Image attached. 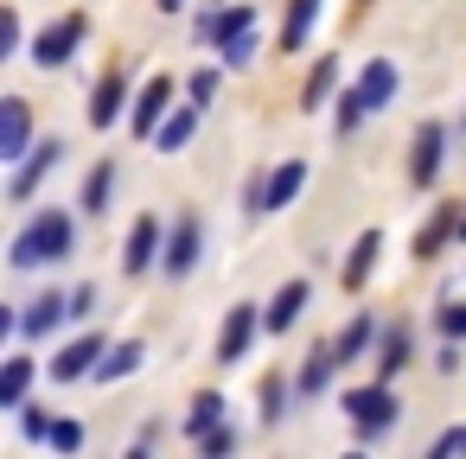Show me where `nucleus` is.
<instances>
[{
    "mask_svg": "<svg viewBox=\"0 0 466 459\" xmlns=\"http://www.w3.org/2000/svg\"><path fill=\"white\" fill-rule=\"evenodd\" d=\"M65 255H71V217H65V211H39V217L14 236V249H7L14 268H46V262H65Z\"/></svg>",
    "mask_w": 466,
    "mask_h": 459,
    "instance_id": "f257e3e1",
    "label": "nucleus"
},
{
    "mask_svg": "<svg viewBox=\"0 0 466 459\" xmlns=\"http://www.w3.org/2000/svg\"><path fill=\"white\" fill-rule=\"evenodd\" d=\"M345 414H351V427H358V434H383V427L396 421V395H390L383 383L351 389V395H345Z\"/></svg>",
    "mask_w": 466,
    "mask_h": 459,
    "instance_id": "f03ea898",
    "label": "nucleus"
},
{
    "mask_svg": "<svg viewBox=\"0 0 466 459\" xmlns=\"http://www.w3.org/2000/svg\"><path fill=\"white\" fill-rule=\"evenodd\" d=\"M300 185H307V160H288V166H275V173H268V185H249V205L281 211V205H294V198H300Z\"/></svg>",
    "mask_w": 466,
    "mask_h": 459,
    "instance_id": "7ed1b4c3",
    "label": "nucleus"
},
{
    "mask_svg": "<svg viewBox=\"0 0 466 459\" xmlns=\"http://www.w3.org/2000/svg\"><path fill=\"white\" fill-rule=\"evenodd\" d=\"M84 33H90V26H84V14H71V20H58L52 33H39V45H33V58H39V65L52 71V65H65V58H71V52L84 45Z\"/></svg>",
    "mask_w": 466,
    "mask_h": 459,
    "instance_id": "20e7f679",
    "label": "nucleus"
},
{
    "mask_svg": "<svg viewBox=\"0 0 466 459\" xmlns=\"http://www.w3.org/2000/svg\"><path fill=\"white\" fill-rule=\"evenodd\" d=\"M58 160H65V147H58V141H46V147H33V160H26V166L14 173V185H7V198H14V205H26V198L39 192V179H46V173H52Z\"/></svg>",
    "mask_w": 466,
    "mask_h": 459,
    "instance_id": "39448f33",
    "label": "nucleus"
},
{
    "mask_svg": "<svg viewBox=\"0 0 466 459\" xmlns=\"http://www.w3.org/2000/svg\"><path fill=\"white\" fill-rule=\"evenodd\" d=\"M249 338H256V306H230V319H224V338H218V364H243Z\"/></svg>",
    "mask_w": 466,
    "mask_h": 459,
    "instance_id": "423d86ee",
    "label": "nucleus"
},
{
    "mask_svg": "<svg viewBox=\"0 0 466 459\" xmlns=\"http://www.w3.org/2000/svg\"><path fill=\"white\" fill-rule=\"evenodd\" d=\"M390 96H396V65H390V58H370V65H364V77H358V103H364V115H370V109H383Z\"/></svg>",
    "mask_w": 466,
    "mask_h": 459,
    "instance_id": "0eeeda50",
    "label": "nucleus"
},
{
    "mask_svg": "<svg viewBox=\"0 0 466 459\" xmlns=\"http://www.w3.org/2000/svg\"><path fill=\"white\" fill-rule=\"evenodd\" d=\"M160 262H167V274H192V262H198V217H179V224H173Z\"/></svg>",
    "mask_w": 466,
    "mask_h": 459,
    "instance_id": "6e6552de",
    "label": "nucleus"
},
{
    "mask_svg": "<svg viewBox=\"0 0 466 459\" xmlns=\"http://www.w3.org/2000/svg\"><path fill=\"white\" fill-rule=\"evenodd\" d=\"M160 249H167V243H160V224L141 217V224L128 230V255H122V268H128V274H147V262H154Z\"/></svg>",
    "mask_w": 466,
    "mask_h": 459,
    "instance_id": "1a4fd4ad",
    "label": "nucleus"
},
{
    "mask_svg": "<svg viewBox=\"0 0 466 459\" xmlns=\"http://www.w3.org/2000/svg\"><path fill=\"white\" fill-rule=\"evenodd\" d=\"M26 103L14 96V103H0V160H20L26 154Z\"/></svg>",
    "mask_w": 466,
    "mask_h": 459,
    "instance_id": "9d476101",
    "label": "nucleus"
},
{
    "mask_svg": "<svg viewBox=\"0 0 466 459\" xmlns=\"http://www.w3.org/2000/svg\"><path fill=\"white\" fill-rule=\"evenodd\" d=\"M256 26V7H230V14H211V20H198V39L205 45H230L237 33H249Z\"/></svg>",
    "mask_w": 466,
    "mask_h": 459,
    "instance_id": "9b49d317",
    "label": "nucleus"
},
{
    "mask_svg": "<svg viewBox=\"0 0 466 459\" xmlns=\"http://www.w3.org/2000/svg\"><path fill=\"white\" fill-rule=\"evenodd\" d=\"M441 147H447V135L428 122V128L415 135V166H409V179H415V185H434V173H441Z\"/></svg>",
    "mask_w": 466,
    "mask_h": 459,
    "instance_id": "f8f14e48",
    "label": "nucleus"
},
{
    "mask_svg": "<svg viewBox=\"0 0 466 459\" xmlns=\"http://www.w3.org/2000/svg\"><path fill=\"white\" fill-rule=\"evenodd\" d=\"M96 357H103V332H90V338H77L65 357H52V376L58 383H71V376H84V370H96Z\"/></svg>",
    "mask_w": 466,
    "mask_h": 459,
    "instance_id": "ddd939ff",
    "label": "nucleus"
},
{
    "mask_svg": "<svg viewBox=\"0 0 466 459\" xmlns=\"http://www.w3.org/2000/svg\"><path fill=\"white\" fill-rule=\"evenodd\" d=\"M167 96H173V77H147V90L135 103V135H154V122L167 115Z\"/></svg>",
    "mask_w": 466,
    "mask_h": 459,
    "instance_id": "4468645a",
    "label": "nucleus"
},
{
    "mask_svg": "<svg viewBox=\"0 0 466 459\" xmlns=\"http://www.w3.org/2000/svg\"><path fill=\"white\" fill-rule=\"evenodd\" d=\"M65 313H71V300L46 294V300H33V313H20V325H14V332H26V338H46V332H52Z\"/></svg>",
    "mask_w": 466,
    "mask_h": 459,
    "instance_id": "2eb2a0df",
    "label": "nucleus"
},
{
    "mask_svg": "<svg viewBox=\"0 0 466 459\" xmlns=\"http://www.w3.org/2000/svg\"><path fill=\"white\" fill-rule=\"evenodd\" d=\"M300 306H307V281H288V287L268 300V332H288V325L300 319Z\"/></svg>",
    "mask_w": 466,
    "mask_h": 459,
    "instance_id": "dca6fc26",
    "label": "nucleus"
},
{
    "mask_svg": "<svg viewBox=\"0 0 466 459\" xmlns=\"http://www.w3.org/2000/svg\"><path fill=\"white\" fill-rule=\"evenodd\" d=\"M409 357H415V338H409V325H390V332H383V357H377V370H383V376H396Z\"/></svg>",
    "mask_w": 466,
    "mask_h": 459,
    "instance_id": "f3484780",
    "label": "nucleus"
},
{
    "mask_svg": "<svg viewBox=\"0 0 466 459\" xmlns=\"http://www.w3.org/2000/svg\"><path fill=\"white\" fill-rule=\"evenodd\" d=\"M26 383H33V364L26 357H7V370H0V408H20L26 402Z\"/></svg>",
    "mask_w": 466,
    "mask_h": 459,
    "instance_id": "a211bd4d",
    "label": "nucleus"
},
{
    "mask_svg": "<svg viewBox=\"0 0 466 459\" xmlns=\"http://www.w3.org/2000/svg\"><path fill=\"white\" fill-rule=\"evenodd\" d=\"M313 20H319V0H294L288 33H281V52H300V45H307V33H313Z\"/></svg>",
    "mask_w": 466,
    "mask_h": 459,
    "instance_id": "6ab92c4d",
    "label": "nucleus"
},
{
    "mask_svg": "<svg viewBox=\"0 0 466 459\" xmlns=\"http://www.w3.org/2000/svg\"><path fill=\"white\" fill-rule=\"evenodd\" d=\"M116 115H122V77H103V84H96V96H90V122H96V128H109Z\"/></svg>",
    "mask_w": 466,
    "mask_h": 459,
    "instance_id": "aec40b11",
    "label": "nucleus"
},
{
    "mask_svg": "<svg viewBox=\"0 0 466 459\" xmlns=\"http://www.w3.org/2000/svg\"><path fill=\"white\" fill-rule=\"evenodd\" d=\"M377 249H383V236H377V230H364V236H358V249H351V262H345V287L370 281V262H377Z\"/></svg>",
    "mask_w": 466,
    "mask_h": 459,
    "instance_id": "412c9836",
    "label": "nucleus"
},
{
    "mask_svg": "<svg viewBox=\"0 0 466 459\" xmlns=\"http://www.w3.org/2000/svg\"><path fill=\"white\" fill-rule=\"evenodd\" d=\"M109 185H116V166L103 160V166L84 179V211H90V217H103V211H109Z\"/></svg>",
    "mask_w": 466,
    "mask_h": 459,
    "instance_id": "4be33fe9",
    "label": "nucleus"
},
{
    "mask_svg": "<svg viewBox=\"0 0 466 459\" xmlns=\"http://www.w3.org/2000/svg\"><path fill=\"white\" fill-rule=\"evenodd\" d=\"M332 364H339V351L326 344V351H313V364H300V395H319L326 389V376H332Z\"/></svg>",
    "mask_w": 466,
    "mask_h": 459,
    "instance_id": "5701e85b",
    "label": "nucleus"
},
{
    "mask_svg": "<svg viewBox=\"0 0 466 459\" xmlns=\"http://www.w3.org/2000/svg\"><path fill=\"white\" fill-rule=\"evenodd\" d=\"M192 128H198V109H186V115H167V122H160V147H167V154H179V147L192 141Z\"/></svg>",
    "mask_w": 466,
    "mask_h": 459,
    "instance_id": "b1692460",
    "label": "nucleus"
},
{
    "mask_svg": "<svg viewBox=\"0 0 466 459\" xmlns=\"http://www.w3.org/2000/svg\"><path fill=\"white\" fill-rule=\"evenodd\" d=\"M370 332H377V325H370V319L358 313V319H351V325L339 332V344H332V351H339V364H351V357H358V351L370 344Z\"/></svg>",
    "mask_w": 466,
    "mask_h": 459,
    "instance_id": "393cba45",
    "label": "nucleus"
},
{
    "mask_svg": "<svg viewBox=\"0 0 466 459\" xmlns=\"http://www.w3.org/2000/svg\"><path fill=\"white\" fill-rule=\"evenodd\" d=\"M218 414H224V395H198V402H192V414H186V434H198V440H205V434L218 427Z\"/></svg>",
    "mask_w": 466,
    "mask_h": 459,
    "instance_id": "a878e982",
    "label": "nucleus"
},
{
    "mask_svg": "<svg viewBox=\"0 0 466 459\" xmlns=\"http://www.w3.org/2000/svg\"><path fill=\"white\" fill-rule=\"evenodd\" d=\"M332 77H339V65H332V58H319V71L307 77V90H300V103H307V109H319V103H326V90H332Z\"/></svg>",
    "mask_w": 466,
    "mask_h": 459,
    "instance_id": "bb28decb",
    "label": "nucleus"
},
{
    "mask_svg": "<svg viewBox=\"0 0 466 459\" xmlns=\"http://www.w3.org/2000/svg\"><path fill=\"white\" fill-rule=\"evenodd\" d=\"M141 357H147L141 344H122V351H109V364H96V370H103V383H116V376H128V370H141Z\"/></svg>",
    "mask_w": 466,
    "mask_h": 459,
    "instance_id": "cd10ccee",
    "label": "nucleus"
},
{
    "mask_svg": "<svg viewBox=\"0 0 466 459\" xmlns=\"http://www.w3.org/2000/svg\"><path fill=\"white\" fill-rule=\"evenodd\" d=\"M249 58H256V39H249V33H237V39L224 45V65H230V71H243Z\"/></svg>",
    "mask_w": 466,
    "mask_h": 459,
    "instance_id": "c85d7f7f",
    "label": "nucleus"
},
{
    "mask_svg": "<svg viewBox=\"0 0 466 459\" xmlns=\"http://www.w3.org/2000/svg\"><path fill=\"white\" fill-rule=\"evenodd\" d=\"M52 446H58V453H77V446H84V427H77V421H52Z\"/></svg>",
    "mask_w": 466,
    "mask_h": 459,
    "instance_id": "c756f323",
    "label": "nucleus"
},
{
    "mask_svg": "<svg viewBox=\"0 0 466 459\" xmlns=\"http://www.w3.org/2000/svg\"><path fill=\"white\" fill-rule=\"evenodd\" d=\"M281 402H288V389H281V383H268V389H262V414H268V421H281V414H288Z\"/></svg>",
    "mask_w": 466,
    "mask_h": 459,
    "instance_id": "7c9ffc66",
    "label": "nucleus"
},
{
    "mask_svg": "<svg viewBox=\"0 0 466 459\" xmlns=\"http://www.w3.org/2000/svg\"><path fill=\"white\" fill-rule=\"evenodd\" d=\"M447 453H466V427H453V434L434 440V459H447Z\"/></svg>",
    "mask_w": 466,
    "mask_h": 459,
    "instance_id": "2f4dec72",
    "label": "nucleus"
},
{
    "mask_svg": "<svg viewBox=\"0 0 466 459\" xmlns=\"http://www.w3.org/2000/svg\"><path fill=\"white\" fill-rule=\"evenodd\" d=\"M0 52H20V14L0 20Z\"/></svg>",
    "mask_w": 466,
    "mask_h": 459,
    "instance_id": "473e14b6",
    "label": "nucleus"
},
{
    "mask_svg": "<svg viewBox=\"0 0 466 459\" xmlns=\"http://www.w3.org/2000/svg\"><path fill=\"white\" fill-rule=\"evenodd\" d=\"M192 96L211 103V96H218V71H198V77H192Z\"/></svg>",
    "mask_w": 466,
    "mask_h": 459,
    "instance_id": "72a5a7b5",
    "label": "nucleus"
},
{
    "mask_svg": "<svg viewBox=\"0 0 466 459\" xmlns=\"http://www.w3.org/2000/svg\"><path fill=\"white\" fill-rule=\"evenodd\" d=\"M441 325H447L453 338H466V300H460V306H447V313H441Z\"/></svg>",
    "mask_w": 466,
    "mask_h": 459,
    "instance_id": "f704fd0d",
    "label": "nucleus"
},
{
    "mask_svg": "<svg viewBox=\"0 0 466 459\" xmlns=\"http://www.w3.org/2000/svg\"><path fill=\"white\" fill-rule=\"evenodd\" d=\"M160 7H167V14H179V7H186V0H160Z\"/></svg>",
    "mask_w": 466,
    "mask_h": 459,
    "instance_id": "c9c22d12",
    "label": "nucleus"
}]
</instances>
